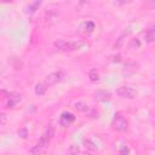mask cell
Wrapping results in <instances>:
<instances>
[{"instance_id": "1", "label": "cell", "mask_w": 155, "mask_h": 155, "mask_svg": "<svg viewBox=\"0 0 155 155\" xmlns=\"http://www.w3.org/2000/svg\"><path fill=\"white\" fill-rule=\"evenodd\" d=\"M53 133H54V128H53L52 126H50V127L46 130V132L42 134V137L40 138V140L38 142V144L30 149V153H31V154H38V153H40V151L48 144V142H50V139L52 138Z\"/></svg>"}, {"instance_id": "2", "label": "cell", "mask_w": 155, "mask_h": 155, "mask_svg": "<svg viewBox=\"0 0 155 155\" xmlns=\"http://www.w3.org/2000/svg\"><path fill=\"white\" fill-rule=\"evenodd\" d=\"M116 94L121 98H127V99H132L137 96V91L130 86H121L116 90Z\"/></svg>"}, {"instance_id": "3", "label": "cell", "mask_w": 155, "mask_h": 155, "mask_svg": "<svg viewBox=\"0 0 155 155\" xmlns=\"http://www.w3.org/2000/svg\"><path fill=\"white\" fill-rule=\"evenodd\" d=\"M111 125H113V128H114V130L120 131V132L126 131V130H127V126H128L126 119H125L124 116H121L120 114H115V117H114Z\"/></svg>"}, {"instance_id": "4", "label": "cell", "mask_w": 155, "mask_h": 155, "mask_svg": "<svg viewBox=\"0 0 155 155\" xmlns=\"http://www.w3.org/2000/svg\"><path fill=\"white\" fill-rule=\"evenodd\" d=\"M53 45H54V47H57L61 51H71L74 48H78L81 45V42H74V44H71V42H68L65 40H57V41H54Z\"/></svg>"}, {"instance_id": "5", "label": "cell", "mask_w": 155, "mask_h": 155, "mask_svg": "<svg viewBox=\"0 0 155 155\" xmlns=\"http://www.w3.org/2000/svg\"><path fill=\"white\" fill-rule=\"evenodd\" d=\"M74 121H75L74 114L68 113V111L62 113V115H61V117H59V122H61V125H62L63 127H69Z\"/></svg>"}, {"instance_id": "6", "label": "cell", "mask_w": 155, "mask_h": 155, "mask_svg": "<svg viewBox=\"0 0 155 155\" xmlns=\"http://www.w3.org/2000/svg\"><path fill=\"white\" fill-rule=\"evenodd\" d=\"M61 80H62V73H61V71H54V73H51V74H48V75L46 76L45 84H46L47 86H52V85L59 82Z\"/></svg>"}, {"instance_id": "7", "label": "cell", "mask_w": 155, "mask_h": 155, "mask_svg": "<svg viewBox=\"0 0 155 155\" xmlns=\"http://www.w3.org/2000/svg\"><path fill=\"white\" fill-rule=\"evenodd\" d=\"M22 101V94L21 93H17V92H11L7 97V102H6V105L7 108H13L18 102Z\"/></svg>"}, {"instance_id": "8", "label": "cell", "mask_w": 155, "mask_h": 155, "mask_svg": "<svg viewBox=\"0 0 155 155\" xmlns=\"http://www.w3.org/2000/svg\"><path fill=\"white\" fill-rule=\"evenodd\" d=\"M58 17H59V11L56 10V8H51L48 11H46V13H45V21L50 24L57 22Z\"/></svg>"}, {"instance_id": "9", "label": "cell", "mask_w": 155, "mask_h": 155, "mask_svg": "<svg viewBox=\"0 0 155 155\" xmlns=\"http://www.w3.org/2000/svg\"><path fill=\"white\" fill-rule=\"evenodd\" d=\"M94 97H96V99H97V101L107 102V101H109V99L111 98V93H110L109 91H105V90H99V91H97V92H96Z\"/></svg>"}, {"instance_id": "10", "label": "cell", "mask_w": 155, "mask_h": 155, "mask_svg": "<svg viewBox=\"0 0 155 155\" xmlns=\"http://www.w3.org/2000/svg\"><path fill=\"white\" fill-rule=\"evenodd\" d=\"M46 90H47V85H46L45 82H39V84L35 85V93H36L38 96L45 94Z\"/></svg>"}, {"instance_id": "11", "label": "cell", "mask_w": 155, "mask_h": 155, "mask_svg": "<svg viewBox=\"0 0 155 155\" xmlns=\"http://www.w3.org/2000/svg\"><path fill=\"white\" fill-rule=\"evenodd\" d=\"M145 41L155 42V25L151 27L150 29H148V31L145 33Z\"/></svg>"}, {"instance_id": "12", "label": "cell", "mask_w": 155, "mask_h": 155, "mask_svg": "<svg viewBox=\"0 0 155 155\" xmlns=\"http://www.w3.org/2000/svg\"><path fill=\"white\" fill-rule=\"evenodd\" d=\"M41 2H42V0H35L31 5H29V7H28V13H33V12H35V11L40 7Z\"/></svg>"}, {"instance_id": "13", "label": "cell", "mask_w": 155, "mask_h": 155, "mask_svg": "<svg viewBox=\"0 0 155 155\" xmlns=\"http://www.w3.org/2000/svg\"><path fill=\"white\" fill-rule=\"evenodd\" d=\"M88 78L91 81H97L99 79V75H98V71L96 69H91L90 73H88Z\"/></svg>"}, {"instance_id": "14", "label": "cell", "mask_w": 155, "mask_h": 155, "mask_svg": "<svg viewBox=\"0 0 155 155\" xmlns=\"http://www.w3.org/2000/svg\"><path fill=\"white\" fill-rule=\"evenodd\" d=\"M84 145H85L86 149H90V150H96V149H97V147H96L91 140H85V142H84Z\"/></svg>"}, {"instance_id": "15", "label": "cell", "mask_w": 155, "mask_h": 155, "mask_svg": "<svg viewBox=\"0 0 155 155\" xmlns=\"http://www.w3.org/2000/svg\"><path fill=\"white\" fill-rule=\"evenodd\" d=\"M75 109L79 110V111H85V110H87V107L84 103L79 102V103H75Z\"/></svg>"}, {"instance_id": "16", "label": "cell", "mask_w": 155, "mask_h": 155, "mask_svg": "<svg viewBox=\"0 0 155 155\" xmlns=\"http://www.w3.org/2000/svg\"><path fill=\"white\" fill-rule=\"evenodd\" d=\"M85 27H86V31L91 33V31H93V29H94V23L90 21V22H87V23H86V25H85Z\"/></svg>"}, {"instance_id": "17", "label": "cell", "mask_w": 155, "mask_h": 155, "mask_svg": "<svg viewBox=\"0 0 155 155\" xmlns=\"http://www.w3.org/2000/svg\"><path fill=\"white\" fill-rule=\"evenodd\" d=\"M134 46H136V47H139V46H140V42H139L138 39H133V40L131 41V44H130V48H134Z\"/></svg>"}, {"instance_id": "18", "label": "cell", "mask_w": 155, "mask_h": 155, "mask_svg": "<svg viewBox=\"0 0 155 155\" xmlns=\"http://www.w3.org/2000/svg\"><path fill=\"white\" fill-rule=\"evenodd\" d=\"M18 136H19L21 138H27V136H28V131H27V128H22V130H19V131H18Z\"/></svg>"}, {"instance_id": "19", "label": "cell", "mask_w": 155, "mask_h": 155, "mask_svg": "<svg viewBox=\"0 0 155 155\" xmlns=\"http://www.w3.org/2000/svg\"><path fill=\"white\" fill-rule=\"evenodd\" d=\"M114 4L117 5V6H121V5L126 4V0H114Z\"/></svg>"}, {"instance_id": "20", "label": "cell", "mask_w": 155, "mask_h": 155, "mask_svg": "<svg viewBox=\"0 0 155 155\" xmlns=\"http://www.w3.org/2000/svg\"><path fill=\"white\" fill-rule=\"evenodd\" d=\"M128 151H130V150L127 149V147H126V145H124V147L120 149V154H127Z\"/></svg>"}, {"instance_id": "21", "label": "cell", "mask_w": 155, "mask_h": 155, "mask_svg": "<svg viewBox=\"0 0 155 155\" xmlns=\"http://www.w3.org/2000/svg\"><path fill=\"white\" fill-rule=\"evenodd\" d=\"M0 117H1V125L4 126V125H5V122H6V115H5V114H1V116H0Z\"/></svg>"}, {"instance_id": "22", "label": "cell", "mask_w": 155, "mask_h": 155, "mask_svg": "<svg viewBox=\"0 0 155 155\" xmlns=\"http://www.w3.org/2000/svg\"><path fill=\"white\" fill-rule=\"evenodd\" d=\"M1 1H2V2H11L12 0H1Z\"/></svg>"}]
</instances>
